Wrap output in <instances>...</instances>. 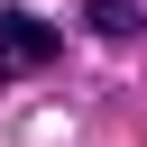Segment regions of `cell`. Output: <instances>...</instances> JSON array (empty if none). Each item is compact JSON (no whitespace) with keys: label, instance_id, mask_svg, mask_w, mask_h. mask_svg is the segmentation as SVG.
<instances>
[{"label":"cell","instance_id":"1","mask_svg":"<svg viewBox=\"0 0 147 147\" xmlns=\"http://www.w3.org/2000/svg\"><path fill=\"white\" fill-rule=\"evenodd\" d=\"M55 55H64V37H55L37 9H0V83H9V74H46Z\"/></svg>","mask_w":147,"mask_h":147},{"label":"cell","instance_id":"2","mask_svg":"<svg viewBox=\"0 0 147 147\" xmlns=\"http://www.w3.org/2000/svg\"><path fill=\"white\" fill-rule=\"evenodd\" d=\"M138 18H147L138 0H92V28L101 37H138Z\"/></svg>","mask_w":147,"mask_h":147}]
</instances>
